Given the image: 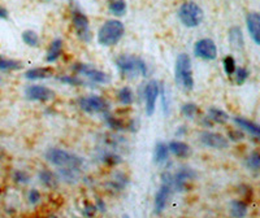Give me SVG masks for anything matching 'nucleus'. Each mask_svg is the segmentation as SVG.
Masks as SVG:
<instances>
[{
	"label": "nucleus",
	"instance_id": "1",
	"mask_svg": "<svg viewBox=\"0 0 260 218\" xmlns=\"http://www.w3.org/2000/svg\"><path fill=\"white\" fill-rule=\"evenodd\" d=\"M118 70L128 79H135L138 77H146L148 68L145 61L134 55H121L116 60Z\"/></svg>",
	"mask_w": 260,
	"mask_h": 218
},
{
	"label": "nucleus",
	"instance_id": "2",
	"mask_svg": "<svg viewBox=\"0 0 260 218\" xmlns=\"http://www.w3.org/2000/svg\"><path fill=\"white\" fill-rule=\"evenodd\" d=\"M175 78L177 85L185 91H191L194 89L193 65H191L190 56L187 53H179L176 59Z\"/></svg>",
	"mask_w": 260,
	"mask_h": 218
},
{
	"label": "nucleus",
	"instance_id": "3",
	"mask_svg": "<svg viewBox=\"0 0 260 218\" xmlns=\"http://www.w3.org/2000/svg\"><path fill=\"white\" fill-rule=\"evenodd\" d=\"M125 34V26L121 21L108 20L100 26L98 31V42L104 47H112L121 41Z\"/></svg>",
	"mask_w": 260,
	"mask_h": 218
},
{
	"label": "nucleus",
	"instance_id": "4",
	"mask_svg": "<svg viewBox=\"0 0 260 218\" xmlns=\"http://www.w3.org/2000/svg\"><path fill=\"white\" fill-rule=\"evenodd\" d=\"M46 158L52 165L66 168V169H78L83 162V160L80 156L65 150H60V148H51V150L47 151Z\"/></svg>",
	"mask_w": 260,
	"mask_h": 218
},
{
	"label": "nucleus",
	"instance_id": "5",
	"mask_svg": "<svg viewBox=\"0 0 260 218\" xmlns=\"http://www.w3.org/2000/svg\"><path fill=\"white\" fill-rule=\"evenodd\" d=\"M179 20L182 22L183 26L186 28H198L204 18L203 9L200 8V5H198L194 1H185L179 9Z\"/></svg>",
	"mask_w": 260,
	"mask_h": 218
},
{
	"label": "nucleus",
	"instance_id": "6",
	"mask_svg": "<svg viewBox=\"0 0 260 218\" xmlns=\"http://www.w3.org/2000/svg\"><path fill=\"white\" fill-rule=\"evenodd\" d=\"M78 105L83 112H87V113H103V112H107L110 108L108 101L104 97L98 96V95L80 97Z\"/></svg>",
	"mask_w": 260,
	"mask_h": 218
},
{
	"label": "nucleus",
	"instance_id": "7",
	"mask_svg": "<svg viewBox=\"0 0 260 218\" xmlns=\"http://www.w3.org/2000/svg\"><path fill=\"white\" fill-rule=\"evenodd\" d=\"M72 22L78 38L83 42H89L91 39V31H90L89 18L85 13L78 8L72 9Z\"/></svg>",
	"mask_w": 260,
	"mask_h": 218
},
{
	"label": "nucleus",
	"instance_id": "8",
	"mask_svg": "<svg viewBox=\"0 0 260 218\" xmlns=\"http://www.w3.org/2000/svg\"><path fill=\"white\" fill-rule=\"evenodd\" d=\"M74 70L82 76H85L90 79V81L95 82V83H100V85H106L111 81L110 76L107 73L99 70L93 65L83 64V62H78V64L74 65Z\"/></svg>",
	"mask_w": 260,
	"mask_h": 218
},
{
	"label": "nucleus",
	"instance_id": "9",
	"mask_svg": "<svg viewBox=\"0 0 260 218\" xmlns=\"http://www.w3.org/2000/svg\"><path fill=\"white\" fill-rule=\"evenodd\" d=\"M194 55L202 60L212 61L217 57V47L216 43L210 38L200 39L194 45Z\"/></svg>",
	"mask_w": 260,
	"mask_h": 218
},
{
	"label": "nucleus",
	"instance_id": "10",
	"mask_svg": "<svg viewBox=\"0 0 260 218\" xmlns=\"http://www.w3.org/2000/svg\"><path fill=\"white\" fill-rule=\"evenodd\" d=\"M160 95V85L158 81H150L145 89V104H146V114L152 116L156 108V101Z\"/></svg>",
	"mask_w": 260,
	"mask_h": 218
},
{
	"label": "nucleus",
	"instance_id": "11",
	"mask_svg": "<svg viewBox=\"0 0 260 218\" xmlns=\"http://www.w3.org/2000/svg\"><path fill=\"white\" fill-rule=\"evenodd\" d=\"M25 96L32 101H49L55 97V93L46 86L32 85L25 90Z\"/></svg>",
	"mask_w": 260,
	"mask_h": 218
},
{
	"label": "nucleus",
	"instance_id": "12",
	"mask_svg": "<svg viewBox=\"0 0 260 218\" xmlns=\"http://www.w3.org/2000/svg\"><path fill=\"white\" fill-rule=\"evenodd\" d=\"M171 186L172 181H164L162 186H160V188H159V191L156 192V195H155V213L156 214L162 213V210L167 208L172 191Z\"/></svg>",
	"mask_w": 260,
	"mask_h": 218
},
{
	"label": "nucleus",
	"instance_id": "13",
	"mask_svg": "<svg viewBox=\"0 0 260 218\" xmlns=\"http://www.w3.org/2000/svg\"><path fill=\"white\" fill-rule=\"evenodd\" d=\"M200 140L204 145L215 148V150H225L229 147V140L227 138L219 133H212V131H204L200 135Z\"/></svg>",
	"mask_w": 260,
	"mask_h": 218
},
{
	"label": "nucleus",
	"instance_id": "14",
	"mask_svg": "<svg viewBox=\"0 0 260 218\" xmlns=\"http://www.w3.org/2000/svg\"><path fill=\"white\" fill-rule=\"evenodd\" d=\"M246 25L250 36L256 46L260 45V15L258 12H250L246 16Z\"/></svg>",
	"mask_w": 260,
	"mask_h": 218
},
{
	"label": "nucleus",
	"instance_id": "15",
	"mask_svg": "<svg viewBox=\"0 0 260 218\" xmlns=\"http://www.w3.org/2000/svg\"><path fill=\"white\" fill-rule=\"evenodd\" d=\"M168 150L169 152L177 156V157H190L193 151H191V147L185 141L181 140H172L169 144H168Z\"/></svg>",
	"mask_w": 260,
	"mask_h": 218
},
{
	"label": "nucleus",
	"instance_id": "16",
	"mask_svg": "<svg viewBox=\"0 0 260 218\" xmlns=\"http://www.w3.org/2000/svg\"><path fill=\"white\" fill-rule=\"evenodd\" d=\"M194 178H195V174L193 170L181 169V170H179L177 173H176V175H175V178H173L172 183L175 185L177 190L182 191L183 188L186 187L187 182L193 181Z\"/></svg>",
	"mask_w": 260,
	"mask_h": 218
},
{
	"label": "nucleus",
	"instance_id": "17",
	"mask_svg": "<svg viewBox=\"0 0 260 218\" xmlns=\"http://www.w3.org/2000/svg\"><path fill=\"white\" fill-rule=\"evenodd\" d=\"M53 69L49 66H41V68L29 69L28 72L25 73V78L29 81H37V79H47V78L52 77Z\"/></svg>",
	"mask_w": 260,
	"mask_h": 218
},
{
	"label": "nucleus",
	"instance_id": "18",
	"mask_svg": "<svg viewBox=\"0 0 260 218\" xmlns=\"http://www.w3.org/2000/svg\"><path fill=\"white\" fill-rule=\"evenodd\" d=\"M228 38H229V43L232 46L234 49H242L244 46V32H242V29L240 26H232L229 29V34H228Z\"/></svg>",
	"mask_w": 260,
	"mask_h": 218
},
{
	"label": "nucleus",
	"instance_id": "19",
	"mask_svg": "<svg viewBox=\"0 0 260 218\" xmlns=\"http://www.w3.org/2000/svg\"><path fill=\"white\" fill-rule=\"evenodd\" d=\"M63 46H64V43H63L60 38L53 39V41L51 42V45H49L47 55H46V61H47V62L56 61L57 59L61 56V53H63Z\"/></svg>",
	"mask_w": 260,
	"mask_h": 218
},
{
	"label": "nucleus",
	"instance_id": "20",
	"mask_svg": "<svg viewBox=\"0 0 260 218\" xmlns=\"http://www.w3.org/2000/svg\"><path fill=\"white\" fill-rule=\"evenodd\" d=\"M233 120H234V122H236L237 125L240 126L241 129L244 130V131H247V133H250L251 135H254V137H259L260 135V127L258 124H255V122L250 121V120L244 117H234Z\"/></svg>",
	"mask_w": 260,
	"mask_h": 218
},
{
	"label": "nucleus",
	"instance_id": "21",
	"mask_svg": "<svg viewBox=\"0 0 260 218\" xmlns=\"http://www.w3.org/2000/svg\"><path fill=\"white\" fill-rule=\"evenodd\" d=\"M248 206L242 200H233L230 202V214L234 218H244L247 216Z\"/></svg>",
	"mask_w": 260,
	"mask_h": 218
},
{
	"label": "nucleus",
	"instance_id": "22",
	"mask_svg": "<svg viewBox=\"0 0 260 218\" xmlns=\"http://www.w3.org/2000/svg\"><path fill=\"white\" fill-rule=\"evenodd\" d=\"M169 156V150H168V145L162 141H159L155 145V151H154V161L156 164H162L168 158Z\"/></svg>",
	"mask_w": 260,
	"mask_h": 218
},
{
	"label": "nucleus",
	"instance_id": "23",
	"mask_svg": "<svg viewBox=\"0 0 260 218\" xmlns=\"http://www.w3.org/2000/svg\"><path fill=\"white\" fill-rule=\"evenodd\" d=\"M108 8H110V12L114 16H125L126 1L125 0H108Z\"/></svg>",
	"mask_w": 260,
	"mask_h": 218
},
{
	"label": "nucleus",
	"instance_id": "24",
	"mask_svg": "<svg viewBox=\"0 0 260 218\" xmlns=\"http://www.w3.org/2000/svg\"><path fill=\"white\" fill-rule=\"evenodd\" d=\"M208 117L211 118V121H213L215 124H225L229 120L227 112H224L223 109L215 108V107L208 109Z\"/></svg>",
	"mask_w": 260,
	"mask_h": 218
},
{
	"label": "nucleus",
	"instance_id": "25",
	"mask_svg": "<svg viewBox=\"0 0 260 218\" xmlns=\"http://www.w3.org/2000/svg\"><path fill=\"white\" fill-rule=\"evenodd\" d=\"M22 68V62L18 60H13V59H5V57L0 56V70H18Z\"/></svg>",
	"mask_w": 260,
	"mask_h": 218
},
{
	"label": "nucleus",
	"instance_id": "26",
	"mask_svg": "<svg viewBox=\"0 0 260 218\" xmlns=\"http://www.w3.org/2000/svg\"><path fill=\"white\" fill-rule=\"evenodd\" d=\"M117 99L118 101L124 105H130L134 103V93L131 91L130 87H122L117 93Z\"/></svg>",
	"mask_w": 260,
	"mask_h": 218
},
{
	"label": "nucleus",
	"instance_id": "27",
	"mask_svg": "<svg viewBox=\"0 0 260 218\" xmlns=\"http://www.w3.org/2000/svg\"><path fill=\"white\" fill-rule=\"evenodd\" d=\"M22 41H24L25 45H28L29 47H38L39 46V35L34 30H25L22 34Z\"/></svg>",
	"mask_w": 260,
	"mask_h": 218
},
{
	"label": "nucleus",
	"instance_id": "28",
	"mask_svg": "<svg viewBox=\"0 0 260 218\" xmlns=\"http://www.w3.org/2000/svg\"><path fill=\"white\" fill-rule=\"evenodd\" d=\"M39 179L42 181V183L47 187H56L57 186V179L55 177V174L49 170H42L39 173Z\"/></svg>",
	"mask_w": 260,
	"mask_h": 218
},
{
	"label": "nucleus",
	"instance_id": "29",
	"mask_svg": "<svg viewBox=\"0 0 260 218\" xmlns=\"http://www.w3.org/2000/svg\"><path fill=\"white\" fill-rule=\"evenodd\" d=\"M181 113L183 117L186 118H194L195 114L198 113V105L194 103H186L181 107Z\"/></svg>",
	"mask_w": 260,
	"mask_h": 218
},
{
	"label": "nucleus",
	"instance_id": "30",
	"mask_svg": "<svg viewBox=\"0 0 260 218\" xmlns=\"http://www.w3.org/2000/svg\"><path fill=\"white\" fill-rule=\"evenodd\" d=\"M224 70L227 73L228 76H232L233 73L236 72L237 65H236V60L233 56H227L224 59Z\"/></svg>",
	"mask_w": 260,
	"mask_h": 218
},
{
	"label": "nucleus",
	"instance_id": "31",
	"mask_svg": "<svg viewBox=\"0 0 260 218\" xmlns=\"http://www.w3.org/2000/svg\"><path fill=\"white\" fill-rule=\"evenodd\" d=\"M106 121H107V124L110 125L111 129H114V130H122L126 126L125 122L122 121V120L114 117V116H107Z\"/></svg>",
	"mask_w": 260,
	"mask_h": 218
},
{
	"label": "nucleus",
	"instance_id": "32",
	"mask_svg": "<svg viewBox=\"0 0 260 218\" xmlns=\"http://www.w3.org/2000/svg\"><path fill=\"white\" fill-rule=\"evenodd\" d=\"M248 70L244 66H240V68L236 69V82L238 85H242L244 83V81L248 78Z\"/></svg>",
	"mask_w": 260,
	"mask_h": 218
},
{
	"label": "nucleus",
	"instance_id": "33",
	"mask_svg": "<svg viewBox=\"0 0 260 218\" xmlns=\"http://www.w3.org/2000/svg\"><path fill=\"white\" fill-rule=\"evenodd\" d=\"M57 79H59L60 82H63V83H66V85H70V86L83 85V81H81V79L77 77H72V76H61V77H59Z\"/></svg>",
	"mask_w": 260,
	"mask_h": 218
},
{
	"label": "nucleus",
	"instance_id": "34",
	"mask_svg": "<svg viewBox=\"0 0 260 218\" xmlns=\"http://www.w3.org/2000/svg\"><path fill=\"white\" fill-rule=\"evenodd\" d=\"M248 166L254 170H259L260 156L258 152H254V154H251V156L248 157Z\"/></svg>",
	"mask_w": 260,
	"mask_h": 218
},
{
	"label": "nucleus",
	"instance_id": "35",
	"mask_svg": "<svg viewBox=\"0 0 260 218\" xmlns=\"http://www.w3.org/2000/svg\"><path fill=\"white\" fill-rule=\"evenodd\" d=\"M15 182L26 185L29 182V174L25 173V171H21V170H17L16 173H15Z\"/></svg>",
	"mask_w": 260,
	"mask_h": 218
},
{
	"label": "nucleus",
	"instance_id": "36",
	"mask_svg": "<svg viewBox=\"0 0 260 218\" xmlns=\"http://www.w3.org/2000/svg\"><path fill=\"white\" fill-rule=\"evenodd\" d=\"M103 160H104V162L108 164V165H116V164H118V162L121 161V158L118 157L117 155H114V154L107 155L106 157L103 158Z\"/></svg>",
	"mask_w": 260,
	"mask_h": 218
},
{
	"label": "nucleus",
	"instance_id": "37",
	"mask_svg": "<svg viewBox=\"0 0 260 218\" xmlns=\"http://www.w3.org/2000/svg\"><path fill=\"white\" fill-rule=\"evenodd\" d=\"M41 200V192L38 190H32L29 192V202L32 204H37Z\"/></svg>",
	"mask_w": 260,
	"mask_h": 218
},
{
	"label": "nucleus",
	"instance_id": "38",
	"mask_svg": "<svg viewBox=\"0 0 260 218\" xmlns=\"http://www.w3.org/2000/svg\"><path fill=\"white\" fill-rule=\"evenodd\" d=\"M229 137H230V139H232V140L238 141L241 138H244V134L241 133L240 130H232V131L229 133Z\"/></svg>",
	"mask_w": 260,
	"mask_h": 218
},
{
	"label": "nucleus",
	"instance_id": "39",
	"mask_svg": "<svg viewBox=\"0 0 260 218\" xmlns=\"http://www.w3.org/2000/svg\"><path fill=\"white\" fill-rule=\"evenodd\" d=\"M0 18H8V11L4 8V7H1L0 5Z\"/></svg>",
	"mask_w": 260,
	"mask_h": 218
},
{
	"label": "nucleus",
	"instance_id": "40",
	"mask_svg": "<svg viewBox=\"0 0 260 218\" xmlns=\"http://www.w3.org/2000/svg\"><path fill=\"white\" fill-rule=\"evenodd\" d=\"M122 218H130V217L128 216V214H125V216H122Z\"/></svg>",
	"mask_w": 260,
	"mask_h": 218
}]
</instances>
